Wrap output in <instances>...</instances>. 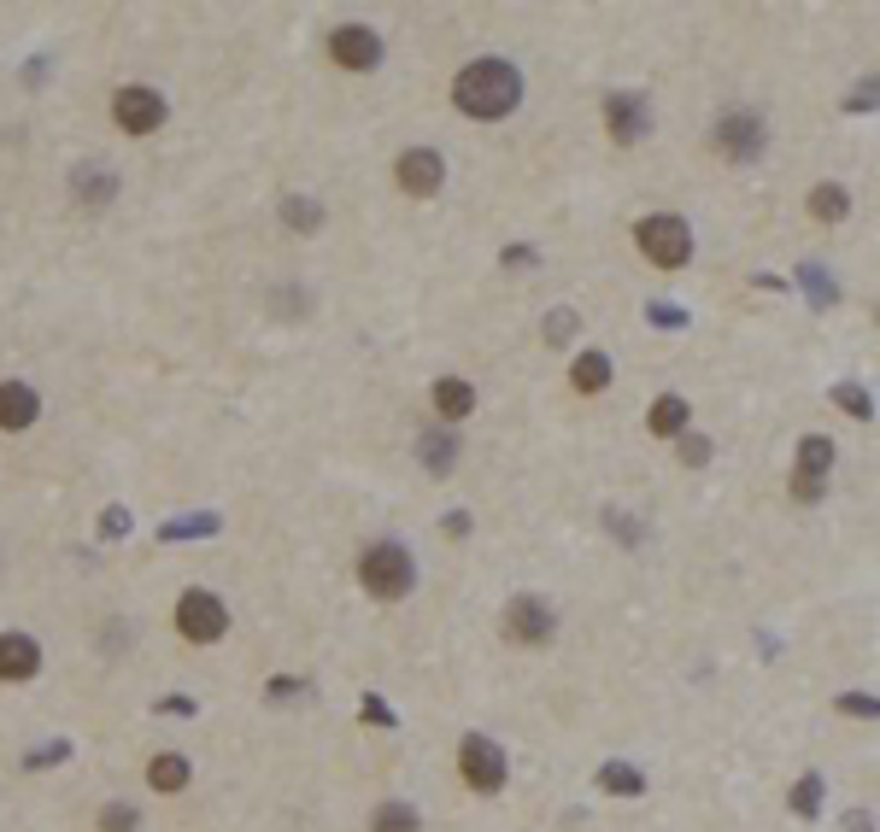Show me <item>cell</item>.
<instances>
[{
  "label": "cell",
  "mask_w": 880,
  "mask_h": 832,
  "mask_svg": "<svg viewBox=\"0 0 880 832\" xmlns=\"http://www.w3.org/2000/svg\"><path fill=\"white\" fill-rule=\"evenodd\" d=\"M453 100H458V112H469V118H505L523 100V82H517V71H510L505 59H476V65L458 71Z\"/></svg>",
  "instance_id": "6da1fadb"
},
{
  "label": "cell",
  "mask_w": 880,
  "mask_h": 832,
  "mask_svg": "<svg viewBox=\"0 0 880 832\" xmlns=\"http://www.w3.org/2000/svg\"><path fill=\"white\" fill-rule=\"evenodd\" d=\"M358 580H364V592H376V598H405L412 580H417L412 551L394 546V539H376V546H364V557H358Z\"/></svg>",
  "instance_id": "7a4b0ae2"
},
{
  "label": "cell",
  "mask_w": 880,
  "mask_h": 832,
  "mask_svg": "<svg viewBox=\"0 0 880 832\" xmlns=\"http://www.w3.org/2000/svg\"><path fill=\"white\" fill-rule=\"evenodd\" d=\"M634 241H640L646 264H658V270H681V264L692 258V229L675 217V212H651V217H640Z\"/></svg>",
  "instance_id": "3957f363"
},
{
  "label": "cell",
  "mask_w": 880,
  "mask_h": 832,
  "mask_svg": "<svg viewBox=\"0 0 880 832\" xmlns=\"http://www.w3.org/2000/svg\"><path fill=\"white\" fill-rule=\"evenodd\" d=\"M458 774H464V785L469 792H505V780H510V762H505V744H494L487 733H464L458 739Z\"/></svg>",
  "instance_id": "277c9868"
},
{
  "label": "cell",
  "mask_w": 880,
  "mask_h": 832,
  "mask_svg": "<svg viewBox=\"0 0 880 832\" xmlns=\"http://www.w3.org/2000/svg\"><path fill=\"white\" fill-rule=\"evenodd\" d=\"M176 633L189 639V645H218L223 633H230V610H223V598L206 592V587L182 592L176 598Z\"/></svg>",
  "instance_id": "5b68a950"
},
{
  "label": "cell",
  "mask_w": 880,
  "mask_h": 832,
  "mask_svg": "<svg viewBox=\"0 0 880 832\" xmlns=\"http://www.w3.org/2000/svg\"><path fill=\"white\" fill-rule=\"evenodd\" d=\"M499 633H505L510 645H546L552 633H558V616H552L546 598L517 592V598L505 605V616H499Z\"/></svg>",
  "instance_id": "8992f818"
},
{
  "label": "cell",
  "mask_w": 880,
  "mask_h": 832,
  "mask_svg": "<svg viewBox=\"0 0 880 832\" xmlns=\"http://www.w3.org/2000/svg\"><path fill=\"white\" fill-rule=\"evenodd\" d=\"M112 118L124 135H153L159 123H165V100H159L153 89H118L112 94Z\"/></svg>",
  "instance_id": "52a82bcc"
},
{
  "label": "cell",
  "mask_w": 880,
  "mask_h": 832,
  "mask_svg": "<svg viewBox=\"0 0 880 832\" xmlns=\"http://www.w3.org/2000/svg\"><path fill=\"white\" fill-rule=\"evenodd\" d=\"M330 59H335V65H346V71H371L376 59H382V35L364 30V24H341L330 35Z\"/></svg>",
  "instance_id": "ba28073f"
},
{
  "label": "cell",
  "mask_w": 880,
  "mask_h": 832,
  "mask_svg": "<svg viewBox=\"0 0 880 832\" xmlns=\"http://www.w3.org/2000/svg\"><path fill=\"white\" fill-rule=\"evenodd\" d=\"M833 469V446L822 440V434H810L805 446H798V475H792V493L805 498V505H816V493H822V475Z\"/></svg>",
  "instance_id": "9c48e42d"
},
{
  "label": "cell",
  "mask_w": 880,
  "mask_h": 832,
  "mask_svg": "<svg viewBox=\"0 0 880 832\" xmlns=\"http://www.w3.org/2000/svg\"><path fill=\"white\" fill-rule=\"evenodd\" d=\"M394 171H399V189L405 194H435L441 176H446V164H441L435 148H412V153H399Z\"/></svg>",
  "instance_id": "30bf717a"
},
{
  "label": "cell",
  "mask_w": 880,
  "mask_h": 832,
  "mask_svg": "<svg viewBox=\"0 0 880 832\" xmlns=\"http://www.w3.org/2000/svg\"><path fill=\"white\" fill-rule=\"evenodd\" d=\"M716 148H722L728 159H751L757 148H763V123H757L751 112H728L722 123H716Z\"/></svg>",
  "instance_id": "8fae6325"
},
{
  "label": "cell",
  "mask_w": 880,
  "mask_h": 832,
  "mask_svg": "<svg viewBox=\"0 0 880 832\" xmlns=\"http://www.w3.org/2000/svg\"><path fill=\"white\" fill-rule=\"evenodd\" d=\"M42 669V645L30 633H0V680H30Z\"/></svg>",
  "instance_id": "7c38bea8"
},
{
  "label": "cell",
  "mask_w": 880,
  "mask_h": 832,
  "mask_svg": "<svg viewBox=\"0 0 880 832\" xmlns=\"http://www.w3.org/2000/svg\"><path fill=\"white\" fill-rule=\"evenodd\" d=\"M36 416H42V399H36V387H24V382H0V428L18 434V428H30Z\"/></svg>",
  "instance_id": "4fadbf2b"
},
{
  "label": "cell",
  "mask_w": 880,
  "mask_h": 832,
  "mask_svg": "<svg viewBox=\"0 0 880 832\" xmlns=\"http://www.w3.org/2000/svg\"><path fill=\"white\" fill-rule=\"evenodd\" d=\"M610 135L617 141L646 135V100L640 94H610Z\"/></svg>",
  "instance_id": "5bb4252c"
},
{
  "label": "cell",
  "mask_w": 880,
  "mask_h": 832,
  "mask_svg": "<svg viewBox=\"0 0 880 832\" xmlns=\"http://www.w3.org/2000/svg\"><path fill=\"white\" fill-rule=\"evenodd\" d=\"M435 410L446 416V423H464V416L476 410V387H469V382H453V376L435 382Z\"/></svg>",
  "instance_id": "9a60e30c"
},
{
  "label": "cell",
  "mask_w": 880,
  "mask_h": 832,
  "mask_svg": "<svg viewBox=\"0 0 880 832\" xmlns=\"http://www.w3.org/2000/svg\"><path fill=\"white\" fill-rule=\"evenodd\" d=\"M148 785L153 792H182V785H189V757H153L148 762Z\"/></svg>",
  "instance_id": "2e32d148"
},
{
  "label": "cell",
  "mask_w": 880,
  "mask_h": 832,
  "mask_svg": "<svg viewBox=\"0 0 880 832\" xmlns=\"http://www.w3.org/2000/svg\"><path fill=\"white\" fill-rule=\"evenodd\" d=\"M71 194L83 200V205H107V200L118 194V182H112L107 171H100V164H89V171H77V176H71Z\"/></svg>",
  "instance_id": "e0dca14e"
},
{
  "label": "cell",
  "mask_w": 880,
  "mask_h": 832,
  "mask_svg": "<svg viewBox=\"0 0 880 832\" xmlns=\"http://www.w3.org/2000/svg\"><path fill=\"white\" fill-rule=\"evenodd\" d=\"M569 382H576L581 393H599V387H610V358H605V352H581V358H576V369H569Z\"/></svg>",
  "instance_id": "ac0fdd59"
},
{
  "label": "cell",
  "mask_w": 880,
  "mask_h": 832,
  "mask_svg": "<svg viewBox=\"0 0 880 832\" xmlns=\"http://www.w3.org/2000/svg\"><path fill=\"white\" fill-rule=\"evenodd\" d=\"M846 212H851V194H846V189H833V182L810 189V217H816V223H839Z\"/></svg>",
  "instance_id": "d6986e66"
},
{
  "label": "cell",
  "mask_w": 880,
  "mask_h": 832,
  "mask_svg": "<svg viewBox=\"0 0 880 832\" xmlns=\"http://www.w3.org/2000/svg\"><path fill=\"white\" fill-rule=\"evenodd\" d=\"M687 428V399L681 393H664L658 405H651V434H681Z\"/></svg>",
  "instance_id": "ffe728a7"
},
{
  "label": "cell",
  "mask_w": 880,
  "mask_h": 832,
  "mask_svg": "<svg viewBox=\"0 0 880 832\" xmlns=\"http://www.w3.org/2000/svg\"><path fill=\"white\" fill-rule=\"evenodd\" d=\"M423 821H417V809L412 803H382L376 815H371V832H417Z\"/></svg>",
  "instance_id": "44dd1931"
},
{
  "label": "cell",
  "mask_w": 880,
  "mask_h": 832,
  "mask_svg": "<svg viewBox=\"0 0 880 832\" xmlns=\"http://www.w3.org/2000/svg\"><path fill=\"white\" fill-rule=\"evenodd\" d=\"M453 457H458V440H453V434H423V464L435 469V475L453 469Z\"/></svg>",
  "instance_id": "7402d4cb"
},
{
  "label": "cell",
  "mask_w": 880,
  "mask_h": 832,
  "mask_svg": "<svg viewBox=\"0 0 880 832\" xmlns=\"http://www.w3.org/2000/svg\"><path fill=\"white\" fill-rule=\"evenodd\" d=\"M282 217H289V229H300V235H312V229H323V205L289 200V205H282Z\"/></svg>",
  "instance_id": "603a6c76"
},
{
  "label": "cell",
  "mask_w": 880,
  "mask_h": 832,
  "mask_svg": "<svg viewBox=\"0 0 880 832\" xmlns=\"http://www.w3.org/2000/svg\"><path fill=\"white\" fill-rule=\"evenodd\" d=\"M599 780H605V792H623V798H628V792H646V780L634 774V768H623V762H605Z\"/></svg>",
  "instance_id": "cb8c5ba5"
},
{
  "label": "cell",
  "mask_w": 880,
  "mask_h": 832,
  "mask_svg": "<svg viewBox=\"0 0 880 832\" xmlns=\"http://www.w3.org/2000/svg\"><path fill=\"white\" fill-rule=\"evenodd\" d=\"M135 826H141V815H135L130 803H107V809H100V832H135Z\"/></svg>",
  "instance_id": "d4e9b609"
},
{
  "label": "cell",
  "mask_w": 880,
  "mask_h": 832,
  "mask_svg": "<svg viewBox=\"0 0 880 832\" xmlns=\"http://www.w3.org/2000/svg\"><path fill=\"white\" fill-rule=\"evenodd\" d=\"M816 803H822V774H805V780H798V792H792V809H798V815H816Z\"/></svg>",
  "instance_id": "484cf974"
},
{
  "label": "cell",
  "mask_w": 880,
  "mask_h": 832,
  "mask_svg": "<svg viewBox=\"0 0 880 832\" xmlns=\"http://www.w3.org/2000/svg\"><path fill=\"white\" fill-rule=\"evenodd\" d=\"M833 399L846 405L851 416H869V393H863V387H851V382H846V387H833Z\"/></svg>",
  "instance_id": "4316f807"
},
{
  "label": "cell",
  "mask_w": 880,
  "mask_h": 832,
  "mask_svg": "<svg viewBox=\"0 0 880 832\" xmlns=\"http://www.w3.org/2000/svg\"><path fill=\"white\" fill-rule=\"evenodd\" d=\"M212 528H218L212 516H194V522H171V528H165V539H182V534H212Z\"/></svg>",
  "instance_id": "83f0119b"
},
{
  "label": "cell",
  "mask_w": 880,
  "mask_h": 832,
  "mask_svg": "<svg viewBox=\"0 0 880 832\" xmlns=\"http://www.w3.org/2000/svg\"><path fill=\"white\" fill-rule=\"evenodd\" d=\"M710 457V440H699V434H687L681 440V464H705Z\"/></svg>",
  "instance_id": "f1b7e54d"
},
{
  "label": "cell",
  "mask_w": 880,
  "mask_h": 832,
  "mask_svg": "<svg viewBox=\"0 0 880 832\" xmlns=\"http://www.w3.org/2000/svg\"><path fill=\"white\" fill-rule=\"evenodd\" d=\"M839 710L846 716H880V703L874 698H839Z\"/></svg>",
  "instance_id": "f546056e"
},
{
  "label": "cell",
  "mask_w": 880,
  "mask_h": 832,
  "mask_svg": "<svg viewBox=\"0 0 880 832\" xmlns=\"http://www.w3.org/2000/svg\"><path fill=\"white\" fill-rule=\"evenodd\" d=\"M851 106H880V77H874V82H863V89L851 94Z\"/></svg>",
  "instance_id": "4dcf8cb0"
},
{
  "label": "cell",
  "mask_w": 880,
  "mask_h": 832,
  "mask_svg": "<svg viewBox=\"0 0 880 832\" xmlns=\"http://www.w3.org/2000/svg\"><path fill=\"white\" fill-rule=\"evenodd\" d=\"M569 328H576V317H546V341H564Z\"/></svg>",
  "instance_id": "1f68e13d"
}]
</instances>
